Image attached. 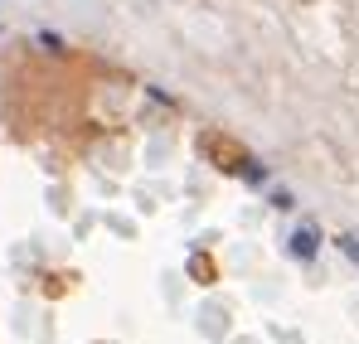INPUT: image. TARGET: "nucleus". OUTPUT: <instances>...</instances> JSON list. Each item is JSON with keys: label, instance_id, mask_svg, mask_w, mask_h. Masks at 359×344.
<instances>
[{"label": "nucleus", "instance_id": "obj_1", "mask_svg": "<svg viewBox=\"0 0 359 344\" xmlns=\"http://www.w3.org/2000/svg\"><path fill=\"white\" fill-rule=\"evenodd\" d=\"M292 252H297V257H311V252H316V233L301 228L297 238H292Z\"/></svg>", "mask_w": 359, "mask_h": 344}]
</instances>
